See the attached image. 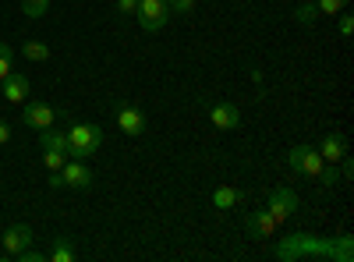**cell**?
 I'll return each instance as SVG.
<instances>
[{"label": "cell", "instance_id": "11", "mask_svg": "<svg viewBox=\"0 0 354 262\" xmlns=\"http://www.w3.org/2000/svg\"><path fill=\"white\" fill-rule=\"evenodd\" d=\"M0 96L8 103H25L28 100V78L21 71H11L4 82H0Z\"/></svg>", "mask_w": 354, "mask_h": 262}, {"label": "cell", "instance_id": "10", "mask_svg": "<svg viewBox=\"0 0 354 262\" xmlns=\"http://www.w3.org/2000/svg\"><path fill=\"white\" fill-rule=\"evenodd\" d=\"M245 227H248V238H273L280 223L270 216V209H252L248 220H245Z\"/></svg>", "mask_w": 354, "mask_h": 262}, {"label": "cell", "instance_id": "15", "mask_svg": "<svg viewBox=\"0 0 354 262\" xmlns=\"http://www.w3.org/2000/svg\"><path fill=\"white\" fill-rule=\"evenodd\" d=\"M241 202H245V191L241 188H216L213 191V206L216 209H234V206H241Z\"/></svg>", "mask_w": 354, "mask_h": 262}, {"label": "cell", "instance_id": "20", "mask_svg": "<svg viewBox=\"0 0 354 262\" xmlns=\"http://www.w3.org/2000/svg\"><path fill=\"white\" fill-rule=\"evenodd\" d=\"M21 11H25L28 18H43V15L50 11V0H21Z\"/></svg>", "mask_w": 354, "mask_h": 262}, {"label": "cell", "instance_id": "18", "mask_svg": "<svg viewBox=\"0 0 354 262\" xmlns=\"http://www.w3.org/2000/svg\"><path fill=\"white\" fill-rule=\"evenodd\" d=\"M315 18H319V8H315V0H305V4L294 11V21L298 25H315Z\"/></svg>", "mask_w": 354, "mask_h": 262}, {"label": "cell", "instance_id": "24", "mask_svg": "<svg viewBox=\"0 0 354 262\" xmlns=\"http://www.w3.org/2000/svg\"><path fill=\"white\" fill-rule=\"evenodd\" d=\"M135 8H138V0H117V15H135Z\"/></svg>", "mask_w": 354, "mask_h": 262}, {"label": "cell", "instance_id": "13", "mask_svg": "<svg viewBox=\"0 0 354 262\" xmlns=\"http://www.w3.org/2000/svg\"><path fill=\"white\" fill-rule=\"evenodd\" d=\"M209 118H213V124L220 128V131H234L241 124V110L234 106V103H216L213 110H209Z\"/></svg>", "mask_w": 354, "mask_h": 262}, {"label": "cell", "instance_id": "21", "mask_svg": "<svg viewBox=\"0 0 354 262\" xmlns=\"http://www.w3.org/2000/svg\"><path fill=\"white\" fill-rule=\"evenodd\" d=\"M347 4L351 0H315L319 15H340V11H347Z\"/></svg>", "mask_w": 354, "mask_h": 262}, {"label": "cell", "instance_id": "6", "mask_svg": "<svg viewBox=\"0 0 354 262\" xmlns=\"http://www.w3.org/2000/svg\"><path fill=\"white\" fill-rule=\"evenodd\" d=\"M0 245H4L8 259H18L28 245H32V227H28V223H11L4 234H0Z\"/></svg>", "mask_w": 354, "mask_h": 262}, {"label": "cell", "instance_id": "8", "mask_svg": "<svg viewBox=\"0 0 354 262\" xmlns=\"http://www.w3.org/2000/svg\"><path fill=\"white\" fill-rule=\"evenodd\" d=\"M270 216L277 220V223H283V220H290L294 216V209H298V195H294L290 188H277L273 195H270Z\"/></svg>", "mask_w": 354, "mask_h": 262}, {"label": "cell", "instance_id": "5", "mask_svg": "<svg viewBox=\"0 0 354 262\" xmlns=\"http://www.w3.org/2000/svg\"><path fill=\"white\" fill-rule=\"evenodd\" d=\"M113 118H117V128H121L124 135L138 138L145 131V113L135 106V103H124V100H117L113 103Z\"/></svg>", "mask_w": 354, "mask_h": 262}, {"label": "cell", "instance_id": "2", "mask_svg": "<svg viewBox=\"0 0 354 262\" xmlns=\"http://www.w3.org/2000/svg\"><path fill=\"white\" fill-rule=\"evenodd\" d=\"M39 145H43V167L46 170H61L71 156H68V138H64V131H53V128H46V131H39Z\"/></svg>", "mask_w": 354, "mask_h": 262}, {"label": "cell", "instance_id": "22", "mask_svg": "<svg viewBox=\"0 0 354 262\" xmlns=\"http://www.w3.org/2000/svg\"><path fill=\"white\" fill-rule=\"evenodd\" d=\"M319 181L326 185V188H333V185L340 181V170H337V167H322V174H319Z\"/></svg>", "mask_w": 354, "mask_h": 262}, {"label": "cell", "instance_id": "12", "mask_svg": "<svg viewBox=\"0 0 354 262\" xmlns=\"http://www.w3.org/2000/svg\"><path fill=\"white\" fill-rule=\"evenodd\" d=\"M315 149H319V156L326 160V163H337V160L347 153V138H344L340 131H326V135H322V142L315 145Z\"/></svg>", "mask_w": 354, "mask_h": 262}, {"label": "cell", "instance_id": "17", "mask_svg": "<svg viewBox=\"0 0 354 262\" xmlns=\"http://www.w3.org/2000/svg\"><path fill=\"white\" fill-rule=\"evenodd\" d=\"M11 71H15V46L0 39V82H4Z\"/></svg>", "mask_w": 354, "mask_h": 262}, {"label": "cell", "instance_id": "23", "mask_svg": "<svg viewBox=\"0 0 354 262\" xmlns=\"http://www.w3.org/2000/svg\"><path fill=\"white\" fill-rule=\"evenodd\" d=\"M337 28H340V36H351V32H354V18H351L347 11H340V25H337Z\"/></svg>", "mask_w": 354, "mask_h": 262}, {"label": "cell", "instance_id": "16", "mask_svg": "<svg viewBox=\"0 0 354 262\" xmlns=\"http://www.w3.org/2000/svg\"><path fill=\"white\" fill-rule=\"evenodd\" d=\"M21 57H25V61L43 64V61H50V46L39 43V39H28V43H21Z\"/></svg>", "mask_w": 354, "mask_h": 262}, {"label": "cell", "instance_id": "25", "mask_svg": "<svg viewBox=\"0 0 354 262\" xmlns=\"http://www.w3.org/2000/svg\"><path fill=\"white\" fill-rule=\"evenodd\" d=\"M8 142H11V121L0 118V145H8Z\"/></svg>", "mask_w": 354, "mask_h": 262}, {"label": "cell", "instance_id": "1", "mask_svg": "<svg viewBox=\"0 0 354 262\" xmlns=\"http://www.w3.org/2000/svg\"><path fill=\"white\" fill-rule=\"evenodd\" d=\"M64 138H68V156H75V160H85L103 149V128L88 124V121H75L64 131Z\"/></svg>", "mask_w": 354, "mask_h": 262}, {"label": "cell", "instance_id": "14", "mask_svg": "<svg viewBox=\"0 0 354 262\" xmlns=\"http://www.w3.org/2000/svg\"><path fill=\"white\" fill-rule=\"evenodd\" d=\"M46 259H50V262H75V259H78V248L71 245V238H53Z\"/></svg>", "mask_w": 354, "mask_h": 262}, {"label": "cell", "instance_id": "7", "mask_svg": "<svg viewBox=\"0 0 354 262\" xmlns=\"http://www.w3.org/2000/svg\"><path fill=\"white\" fill-rule=\"evenodd\" d=\"M53 121H57V110L50 106V103H25V110H21V124H28V128H36V131H46V128H53Z\"/></svg>", "mask_w": 354, "mask_h": 262}, {"label": "cell", "instance_id": "19", "mask_svg": "<svg viewBox=\"0 0 354 262\" xmlns=\"http://www.w3.org/2000/svg\"><path fill=\"white\" fill-rule=\"evenodd\" d=\"M170 18H192L195 15V0H167Z\"/></svg>", "mask_w": 354, "mask_h": 262}, {"label": "cell", "instance_id": "9", "mask_svg": "<svg viewBox=\"0 0 354 262\" xmlns=\"http://www.w3.org/2000/svg\"><path fill=\"white\" fill-rule=\"evenodd\" d=\"M61 181H64V188H75V191H82V188H88V185H93V170H88L82 160H68V163L61 167Z\"/></svg>", "mask_w": 354, "mask_h": 262}, {"label": "cell", "instance_id": "3", "mask_svg": "<svg viewBox=\"0 0 354 262\" xmlns=\"http://www.w3.org/2000/svg\"><path fill=\"white\" fill-rule=\"evenodd\" d=\"M287 163H290L294 174H305V178H319L322 167H326V160H322L319 149H315V145H308V142L294 145V149L287 153Z\"/></svg>", "mask_w": 354, "mask_h": 262}, {"label": "cell", "instance_id": "4", "mask_svg": "<svg viewBox=\"0 0 354 262\" xmlns=\"http://www.w3.org/2000/svg\"><path fill=\"white\" fill-rule=\"evenodd\" d=\"M135 18H138V25L145 28V32H160V28L170 21V8H167V0H138Z\"/></svg>", "mask_w": 354, "mask_h": 262}]
</instances>
